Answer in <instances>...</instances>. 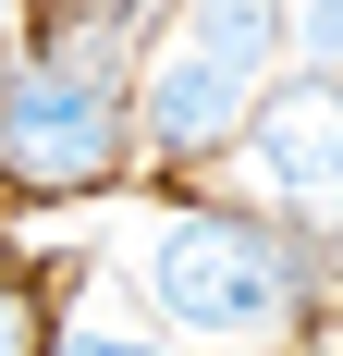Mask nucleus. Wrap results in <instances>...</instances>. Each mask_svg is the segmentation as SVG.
<instances>
[{
    "mask_svg": "<svg viewBox=\"0 0 343 356\" xmlns=\"http://www.w3.org/2000/svg\"><path fill=\"white\" fill-rule=\"evenodd\" d=\"M135 295L172 332H208V344H282L294 307H307V258L282 246L258 209L208 197V209H172L135 246Z\"/></svg>",
    "mask_w": 343,
    "mask_h": 356,
    "instance_id": "obj_2",
    "label": "nucleus"
},
{
    "mask_svg": "<svg viewBox=\"0 0 343 356\" xmlns=\"http://www.w3.org/2000/svg\"><path fill=\"white\" fill-rule=\"evenodd\" d=\"M233 209H258L307 283H343V86H270V111L233 136Z\"/></svg>",
    "mask_w": 343,
    "mask_h": 356,
    "instance_id": "obj_4",
    "label": "nucleus"
},
{
    "mask_svg": "<svg viewBox=\"0 0 343 356\" xmlns=\"http://www.w3.org/2000/svg\"><path fill=\"white\" fill-rule=\"evenodd\" d=\"M135 160V99H123V25L110 13H74L12 62L0 86V172L25 197H74V184H110Z\"/></svg>",
    "mask_w": 343,
    "mask_h": 356,
    "instance_id": "obj_1",
    "label": "nucleus"
},
{
    "mask_svg": "<svg viewBox=\"0 0 343 356\" xmlns=\"http://www.w3.org/2000/svg\"><path fill=\"white\" fill-rule=\"evenodd\" d=\"M0 356H49V307L25 270H0Z\"/></svg>",
    "mask_w": 343,
    "mask_h": 356,
    "instance_id": "obj_6",
    "label": "nucleus"
},
{
    "mask_svg": "<svg viewBox=\"0 0 343 356\" xmlns=\"http://www.w3.org/2000/svg\"><path fill=\"white\" fill-rule=\"evenodd\" d=\"M294 62L282 37V0H184L172 37L147 49V86H135V136L160 160H221V147L270 111V74Z\"/></svg>",
    "mask_w": 343,
    "mask_h": 356,
    "instance_id": "obj_3",
    "label": "nucleus"
},
{
    "mask_svg": "<svg viewBox=\"0 0 343 356\" xmlns=\"http://www.w3.org/2000/svg\"><path fill=\"white\" fill-rule=\"evenodd\" d=\"M62 356H160V344H147V332H110V320H74Z\"/></svg>",
    "mask_w": 343,
    "mask_h": 356,
    "instance_id": "obj_7",
    "label": "nucleus"
},
{
    "mask_svg": "<svg viewBox=\"0 0 343 356\" xmlns=\"http://www.w3.org/2000/svg\"><path fill=\"white\" fill-rule=\"evenodd\" d=\"M282 37H294V74L307 86H343V0H294Z\"/></svg>",
    "mask_w": 343,
    "mask_h": 356,
    "instance_id": "obj_5",
    "label": "nucleus"
}]
</instances>
